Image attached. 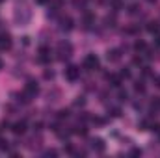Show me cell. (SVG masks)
<instances>
[{"label": "cell", "instance_id": "cell-9", "mask_svg": "<svg viewBox=\"0 0 160 158\" xmlns=\"http://www.w3.org/2000/svg\"><path fill=\"white\" fill-rule=\"evenodd\" d=\"M13 45V39L8 32H0V50H9Z\"/></svg>", "mask_w": 160, "mask_h": 158}, {"label": "cell", "instance_id": "cell-39", "mask_svg": "<svg viewBox=\"0 0 160 158\" xmlns=\"http://www.w3.org/2000/svg\"><path fill=\"white\" fill-rule=\"evenodd\" d=\"M0 24H2V21H0Z\"/></svg>", "mask_w": 160, "mask_h": 158}, {"label": "cell", "instance_id": "cell-26", "mask_svg": "<svg viewBox=\"0 0 160 158\" xmlns=\"http://www.w3.org/2000/svg\"><path fill=\"white\" fill-rule=\"evenodd\" d=\"M118 99H119V102H127L128 101V91H125V89H121L118 91Z\"/></svg>", "mask_w": 160, "mask_h": 158}, {"label": "cell", "instance_id": "cell-7", "mask_svg": "<svg viewBox=\"0 0 160 158\" xmlns=\"http://www.w3.org/2000/svg\"><path fill=\"white\" fill-rule=\"evenodd\" d=\"M38 62L43 63V65H48L52 62V50L48 47H41L39 48V54H38Z\"/></svg>", "mask_w": 160, "mask_h": 158}, {"label": "cell", "instance_id": "cell-21", "mask_svg": "<svg viewBox=\"0 0 160 158\" xmlns=\"http://www.w3.org/2000/svg\"><path fill=\"white\" fill-rule=\"evenodd\" d=\"M56 117H58V121H63V119H69V117H71V110H69V108H62V110H58V114H56Z\"/></svg>", "mask_w": 160, "mask_h": 158}, {"label": "cell", "instance_id": "cell-5", "mask_svg": "<svg viewBox=\"0 0 160 158\" xmlns=\"http://www.w3.org/2000/svg\"><path fill=\"white\" fill-rule=\"evenodd\" d=\"M63 75H65V78L69 80V82H77V80H80V75H82V71H80L78 65L71 63V65H67V67H65Z\"/></svg>", "mask_w": 160, "mask_h": 158}, {"label": "cell", "instance_id": "cell-24", "mask_svg": "<svg viewBox=\"0 0 160 158\" xmlns=\"http://www.w3.org/2000/svg\"><path fill=\"white\" fill-rule=\"evenodd\" d=\"M134 91H136L138 95H143V93H145V84H143V80H136V84H134Z\"/></svg>", "mask_w": 160, "mask_h": 158}, {"label": "cell", "instance_id": "cell-23", "mask_svg": "<svg viewBox=\"0 0 160 158\" xmlns=\"http://www.w3.org/2000/svg\"><path fill=\"white\" fill-rule=\"evenodd\" d=\"M140 9H142L140 4H128V6H127V13H128V15H138Z\"/></svg>", "mask_w": 160, "mask_h": 158}, {"label": "cell", "instance_id": "cell-32", "mask_svg": "<svg viewBox=\"0 0 160 158\" xmlns=\"http://www.w3.org/2000/svg\"><path fill=\"white\" fill-rule=\"evenodd\" d=\"M36 4H38V6H48L50 0H36Z\"/></svg>", "mask_w": 160, "mask_h": 158}, {"label": "cell", "instance_id": "cell-8", "mask_svg": "<svg viewBox=\"0 0 160 158\" xmlns=\"http://www.w3.org/2000/svg\"><path fill=\"white\" fill-rule=\"evenodd\" d=\"M89 147H91V151H95V153H104V151H106V143H104L102 138H91V140H89Z\"/></svg>", "mask_w": 160, "mask_h": 158}, {"label": "cell", "instance_id": "cell-11", "mask_svg": "<svg viewBox=\"0 0 160 158\" xmlns=\"http://www.w3.org/2000/svg\"><path fill=\"white\" fill-rule=\"evenodd\" d=\"M73 28H75V21H73L71 17H62V19H60V30L71 32Z\"/></svg>", "mask_w": 160, "mask_h": 158}, {"label": "cell", "instance_id": "cell-22", "mask_svg": "<svg viewBox=\"0 0 160 158\" xmlns=\"http://www.w3.org/2000/svg\"><path fill=\"white\" fill-rule=\"evenodd\" d=\"M151 125H153V121L149 117H143L140 123H138V126H140V130H151Z\"/></svg>", "mask_w": 160, "mask_h": 158}, {"label": "cell", "instance_id": "cell-33", "mask_svg": "<svg viewBox=\"0 0 160 158\" xmlns=\"http://www.w3.org/2000/svg\"><path fill=\"white\" fill-rule=\"evenodd\" d=\"M155 47H158V48H160V34L155 36Z\"/></svg>", "mask_w": 160, "mask_h": 158}, {"label": "cell", "instance_id": "cell-36", "mask_svg": "<svg viewBox=\"0 0 160 158\" xmlns=\"http://www.w3.org/2000/svg\"><path fill=\"white\" fill-rule=\"evenodd\" d=\"M2 69H4V62L0 60V71H2Z\"/></svg>", "mask_w": 160, "mask_h": 158}, {"label": "cell", "instance_id": "cell-35", "mask_svg": "<svg viewBox=\"0 0 160 158\" xmlns=\"http://www.w3.org/2000/svg\"><path fill=\"white\" fill-rule=\"evenodd\" d=\"M145 2H147V4H157L158 0H145Z\"/></svg>", "mask_w": 160, "mask_h": 158}, {"label": "cell", "instance_id": "cell-20", "mask_svg": "<svg viewBox=\"0 0 160 158\" xmlns=\"http://www.w3.org/2000/svg\"><path fill=\"white\" fill-rule=\"evenodd\" d=\"M123 112H121L119 106H108V117H121Z\"/></svg>", "mask_w": 160, "mask_h": 158}, {"label": "cell", "instance_id": "cell-31", "mask_svg": "<svg viewBox=\"0 0 160 158\" xmlns=\"http://www.w3.org/2000/svg\"><path fill=\"white\" fill-rule=\"evenodd\" d=\"M56 155H58V153H56V151H52V149H50V151H45V153H43V156H56Z\"/></svg>", "mask_w": 160, "mask_h": 158}, {"label": "cell", "instance_id": "cell-6", "mask_svg": "<svg viewBox=\"0 0 160 158\" xmlns=\"http://www.w3.org/2000/svg\"><path fill=\"white\" fill-rule=\"evenodd\" d=\"M58 58L60 60H69L71 58V54H73V45L69 43V41H62L60 45H58Z\"/></svg>", "mask_w": 160, "mask_h": 158}, {"label": "cell", "instance_id": "cell-1", "mask_svg": "<svg viewBox=\"0 0 160 158\" xmlns=\"http://www.w3.org/2000/svg\"><path fill=\"white\" fill-rule=\"evenodd\" d=\"M82 67H84L86 71H99V69H101V60H99V56H97L95 52L86 54L84 60H82Z\"/></svg>", "mask_w": 160, "mask_h": 158}, {"label": "cell", "instance_id": "cell-17", "mask_svg": "<svg viewBox=\"0 0 160 158\" xmlns=\"http://www.w3.org/2000/svg\"><path fill=\"white\" fill-rule=\"evenodd\" d=\"M11 97H13V101H15V102H19V104H28V102L32 101L24 91H22V93H13Z\"/></svg>", "mask_w": 160, "mask_h": 158}, {"label": "cell", "instance_id": "cell-27", "mask_svg": "<svg viewBox=\"0 0 160 158\" xmlns=\"http://www.w3.org/2000/svg\"><path fill=\"white\" fill-rule=\"evenodd\" d=\"M75 106H77V108L86 106V99H84V97H77V99H75Z\"/></svg>", "mask_w": 160, "mask_h": 158}, {"label": "cell", "instance_id": "cell-10", "mask_svg": "<svg viewBox=\"0 0 160 158\" xmlns=\"http://www.w3.org/2000/svg\"><path fill=\"white\" fill-rule=\"evenodd\" d=\"M106 82L110 84V87H118L119 89L121 84H123V78L119 77V73L116 75V73H110V75H106Z\"/></svg>", "mask_w": 160, "mask_h": 158}, {"label": "cell", "instance_id": "cell-25", "mask_svg": "<svg viewBox=\"0 0 160 158\" xmlns=\"http://www.w3.org/2000/svg\"><path fill=\"white\" fill-rule=\"evenodd\" d=\"M119 77L123 80H128L130 77H132V73H130V69H128V67H121V69H119Z\"/></svg>", "mask_w": 160, "mask_h": 158}, {"label": "cell", "instance_id": "cell-14", "mask_svg": "<svg viewBox=\"0 0 160 158\" xmlns=\"http://www.w3.org/2000/svg\"><path fill=\"white\" fill-rule=\"evenodd\" d=\"M71 130H73V134H78V136H88V125H86V123H82V121H78L75 126H71Z\"/></svg>", "mask_w": 160, "mask_h": 158}, {"label": "cell", "instance_id": "cell-38", "mask_svg": "<svg viewBox=\"0 0 160 158\" xmlns=\"http://www.w3.org/2000/svg\"><path fill=\"white\" fill-rule=\"evenodd\" d=\"M158 140H160V134H158Z\"/></svg>", "mask_w": 160, "mask_h": 158}, {"label": "cell", "instance_id": "cell-34", "mask_svg": "<svg viewBox=\"0 0 160 158\" xmlns=\"http://www.w3.org/2000/svg\"><path fill=\"white\" fill-rule=\"evenodd\" d=\"M153 80H155V84H157V87H160V75H155V77H153Z\"/></svg>", "mask_w": 160, "mask_h": 158}, {"label": "cell", "instance_id": "cell-30", "mask_svg": "<svg viewBox=\"0 0 160 158\" xmlns=\"http://www.w3.org/2000/svg\"><path fill=\"white\" fill-rule=\"evenodd\" d=\"M45 78L52 80V78H54V71H45Z\"/></svg>", "mask_w": 160, "mask_h": 158}, {"label": "cell", "instance_id": "cell-2", "mask_svg": "<svg viewBox=\"0 0 160 158\" xmlns=\"http://www.w3.org/2000/svg\"><path fill=\"white\" fill-rule=\"evenodd\" d=\"M95 26H97V17H95V13H91L89 9L82 11V28L89 32V30H95Z\"/></svg>", "mask_w": 160, "mask_h": 158}, {"label": "cell", "instance_id": "cell-37", "mask_svg": "<svg viewBox=\"0 0 160 158\" xmlns=\"http://www.w3.org/2000/svg\"><path fill=\"white\" fill-rule=\"evenodd\" d=\"M2 2H6V0H0V4H2Z\"/></svg>", "mask_w": 160, "mask_h": 158}, {"label": "cell", "instance_id": "cell-15", "mask_svg": "<svg viewBox=\"0 0 160 158\" xmlns=\"http://www.w3.org/2000/svg\"><path fill=\"white\" fill-rule=\"evenodd\" d=\"M145 30H147L151 36H157V34H160V22L158 21H149L147 26H145Z\"/></svg>", "mask_w": 160, "mask_h": 158}, {"label": "cell", "instance_id": "cell-3", "mask_svg": "<svg viewBox=\"0 0 160 158\" xmlns=\"http://www.w3.org/2000/svg\"><path fill=\"white\" fill-rule=\"evenodd\" d=\"M39 82L36 78H28L26 82H24V93L30 97V99H36L38 95H39Z\"/></svg>", "mask_w": 160, "mask_h": 158}, {"label": "cell", "instance_id": "cell-12", "mask_svg": "<svg viewBox=\"0 0 160 158\" xmlns=\"http://www.w3.org/2000/svg\"><path fill=\"white\" fill-rule=\"evenodd\" d=\"M121 56H123V50H121V48H108V50H106L108 62H119Z\"/></svg>", "mask_w": 160, "mask_h": 158}, {"label": "cell", "instance_id": "cell-13", "mask_svg": "<svg viewBox=\"0 0 160 158\" xmlns=\"http://www.w3.org/2000/svg\"><path fill=\"white\" fill-rule=\"evenodd\" d=\"M11 130H13V134L22 136V134L26 132V121H17V123H13V125H11Z\"/></svg>", "mask_w": 160, "mask_h": 158}, {"label": "cell", "instance_id": "cell-29", "mask_svg": "<svg viewBox=\"0 0 160 158\" xmlns=\"http://www.w3.org/2000/svg\"><path fill=\"white\" fill-rule=\"evenodd\" d=\"M8 140H0V151H8Z\"/></svg>", "mask_w": 160, "mask_h": 158}, {"label": "cell", "instance_id": "cell-16", "mask_svg": "<svg viewBox=\"0 0 160 158\" xmlns=\"http://www.w3.org/2000/svg\"><path fill=\"white\" fill-rule=\"evenodd\" d=\"M102 24H104V28H116V24H118L116 13H112V15H106V17L102 19Z\"/></svg>", "mask_w": 160, "mask_h": 158}, {"label": "cell", "instance_id": "cell-18", "mask_svg": "<svg viewBox=\"0 0 160 158\" xmlns=\"http://www.w3.org/2000/svg\"><path fill=\"white\" fill-rule=\"evenodd\" d=\"M132 48H134V52H136V54H140V52H143V50L147 48V43H145V41H142V39H136Z\"/></svg>", "mask_w": 160, "mask_h": 158}, {"label": "cell", "instance_id": "cell-19", "mask_svg": "<svg viewBox=\"0 0 160 158\" xmlns=\"http://www.w3.org/2000/svg\"><path fill=\"white\" fill-rule=\"evenodd\" d=\"M88 4H89V0H73V6H75V9H82V11H86V9H89L88 7Z\"/></svg>", "mask_w": 160, "mask_h": 158}, {"label": "cell", "instance_id": "cell-4", "mask_svg": "<svg viewBox=\"0 0 160 158\" xmlns=\"http://www.w3.org/2000/svg\"><path fill=\"white\" fill-rule=\"evenodd\" d=\"M30 17H32V11H30L26 6H22V7H17V9H15V21H17L21 26L28 24Z\"/></svg>", "mask_w": 160, "mask_h": 158}, {"label": "cell", "instance_id": "cell-28", "mask_svg": "<svg viewBox=\"0 0 160 158\" xmlns=\"http://www.w3.org/2000/svg\"><path fill=\"white\" fill-rule=\"evenodd\" d=\"M130 155H132V156H142V149L132 147V149H130Z\"/></svg>", "mask_w": 160, "mask_h": 158}]
</instances>
